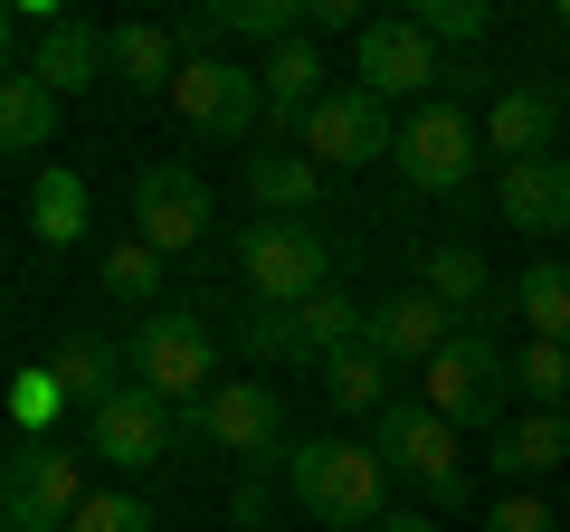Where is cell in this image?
<instances>
[{"mask_svg":"<svg viewBox=\"0 0 570 532\" xmlns=\"http://www.w3.org/2000/svg\"><path fill=\"white\" fill-rule=\"evenodd\" d=\"M285 485H295V504H305L314 523H333V532H381L390 523V466H381V447L314 437V447L285 456Z\"/></svg>","mask_w":570,"mask_h":532,"instance_id":"6da1fadb","label":"cell"},{"mask_svg":"<svg viewBox=\"0 0 570 532\" xmlns=\"http://www.w3.org/2000/svg\"><path fill=\"white\" fill-rule=\"evenodd\" d=\"M134 390H153L163 410H209V390H219V333L200 324V314L163 305L134 324Z\"/></svg>","mask_w":570,"mask_h":532,"instance_id":"7a4b0ae2","label":"cell"},{"mask_svg":"<svg viewBox=\"0 0 570 532\" xmlns=\"http://www.w3.org/2000/svg\"><path fill=\"white\" fill-rule=\"evenodd\" d=\"M238 286H247V305H266V314L314 305V295L333 286L324 228H305V219H257V228H238Z\"/></svg>","mask_w":570,"mask_h":532,"instance_id":"3957f363","label":"cell"},{"mask_svg":"<svg viewBox=\"0 0 570 532\" xmlns=\"http://www.w3.org/2000/svg\"><path fill=\"white\" fill-rule=\"evenodd\" d=\"M86 447H96L105 466H124V475H153L181 447H209V418L200 410H163L153 390H124V400H105V410L86 418Z\"/></svg>","mask_w":570,"mask_h":532,"instance_id":"277c9868","label":"cell"},{"mask_svg":"<svg viewBox=\"0 0 570 532\" xmlns=\"http://www.w3.org/2000/svg\"><path fill=\"white\" fill-rule=\"evenodd\" d=\"M504 390H513V362H504V343L475 333V324L419 371V400L448 418V428H504Z\"/></svg>","mask_w":570,"mask_h":532,"instance_id":"5b68a950","label":"cell"},{"mask_svg":"<svg viewBox=\"0 0 570 532\" xmlns=\"http://www.w3.org/2000/svg\"><path fill=\"white\" fill-rule=\"evenodd\" d=\"M371 447H381V466L409 475L438 513H466V456H456V428L428 410V400H400L390 418H371Z\"/></svg>","mask_w":570,"mask_h":532,"instance_id":"8992f818","label":"cell"},{"mask_svg":"<svg viewBox=\"0 0 570 532\" xmlns=\"http://www.w3.org/2000/svg\"><path fill=\"white\" fill-rule=\"evenodd\" d=\"M400 181L409 190H428V200H456V190L475 181V162H485V124L466 115L456 96H438V105H419V115L400 124Z\"/></svg>","mask_w":570,"mask_h":532,"instance_id":"52a82bcc","label":"cell"},{"mask_svg":"<svg viewBox=\"0 0 570 532\" xmlns=\"http://www.w3.org/2000/svg\"><path fill=\"white\" fill-rule=\"evenodd\" d=\"M295 152H305L314 171H371L400 152V124H390L381 96H362V86H333L324 105H314L305 124H295Z\"/></svg>","mask_w":570,"mask_h":532,"instance_id":"ba28073f","label":"cell"},{"mask_svg":"<svg viewBox=\"0 0 570 532\" xmlns=\"http://www.w3.org/2000/svg\"><path fill=\"white\" fill-rule=\"evenodd\" d=\"M362 333H371V305L352 286H324L295 314H266V305L247 314V352H266V362H314V371H324L333 352H352Z\"/></svg>","mask_w":570,"mask_h":532,"instance_id":"9c48e42d","label":"cell"},{"mask_svg":"<svg viewBox=\"0 0 570 532\" xmlns=\"http://www.w3.org/2000/svg\"><path fill=\"white\" fill-rule=\"evenodd\" d=\"M352 86H362V96H381V105H409V96H428V86H448L438 39H428L409 10L362 20V39H352Z\"/></svg>","mask_w":570,"mask_h":532,"instance_id":"30bf717a","label":"cell"},{"mask_svg":"<svg viewBox=\"0 0 570 532\" xmlns=\"http://www.w3.org/2000/svg\"><path fill=\"white\" fill-rule=\"evenodd\" d=\"M171 115H181L190 134H209V144H247L266 124V86H257V67H238V58H190L181 86H171Z\"/></svg>","mask_w":570,"mask_h":532,"instance_id":"8fae6325","label":"cell"},{"mask_svg":"<svg viewBox=\"0 0 570 532\" xmlns=\"http://www.w3.org/2000/svg\"><path fill=\"white\" fill-rule=\"evenodd\" d=\"M0 513H10V523H39V532H67L86 513V456H67L58 437H20Z\"/></svg>","mask_w":570,"mask_h":532,"instance_id":"7c38bea8","label":"cell"},{"mask_svg":"<svg viewBox=\"0 0 570 532\" xmlns=\"http://www.w3.org/2000/svg\"><path fill=\"white\" fill-rule=\"evenodd\" d=\"M134 238H153L163 257L209 247V181L190 162H142L134 171Z\"/></svg>","mask_w":570,"mask_h":532,"instance_id":"4fadbf2b","label":"cell"},{"mask_svg":"<svg viewBox=\"0 0 570 532\" xmlns=\"http://www.w3.org/2000/svg\"><path fill=\"white\" fill-rule=\"evenodd\" d=\"M200 418H209V447L238 456V466H285V456H295L285 447V400L266 381H219Z\"/></svg>","mask_w":570,"mask_h":532,"instance_id":"5bb4252c","label":"cell"},{"mask_svg":"<svg viewBox=\"0 0 570 532\" xmlns=\"http://www.w3.org/2000/svg\"><path fill=\"white\" fill-rule=\"evenodd\" d=\"M456 333H466V324H456V314L438 305L428 286H400V295H371V333H362V343H371V352H390L400 371H428L438 352L456 343Z\"/></svg>","mask_w":570,"mask_h":532,"instance_id":"9a60e30c","label":"cell"},{"mask_svg":"<svg viewBox=\"0 0 570 532\" xmlns=\"http://www.w3.org/2000/svg\"><path fill=\"white\" fill-rule=\"evenodd\" d=\"M561 124H570V86H494L485 105V152H504V162H532V152L561 144Z\"/></svg>","mask_w":570,"mask_h":532,"instance_id":"2e32d148","label":"cell"},{"mask_svg":"<svg viewBox=\"0 0 570 532\" xmlns=\"http://www.w3.org/2000/svg\"><path fill=\"white\" fill-rule=\"evenodd\" d=\"M494 200H504V228H523V238H570V152L504 162Z\"/></svg>","mask_w":570,"mask_h":532,"instance_id":"e0dca14e","label":"cell"},{"mask_svg":"<svg viewBox=\"0 0 570 532\" xmlns=\"http://www.w3.org/2000/svg\"><path fill=\"white\" fill-rule=\"evenodd\" d=\"M105 58H115V86L134 105H153V96H171V86H181V39H171L163 20H115L105 29Z\"/></svg>","mask_w":570,"mask_h":532,"instance_id":"ac0fdd59","label":"cell"},{"mask_svg":"<svg viewBox=\"0 0 570 532\" xmlns=\"http://www.w3.org/2000/svg\"><path fill=\"white\" fill-rule=\"evenodd\" d=\"M29 77H39L48 96H86V86H115L105 29H96V20H58V29H39V48H29Z\"/></svg>","mask_w":570,"mask_h":532,"instance_id":"d6986e66","label":"cell"},{"mask_svg":"<svg viewBox=\"0 0 570 532\" xmlns=\"http://www.w3.org/2000/svg\"><path fill=\"white\" fill-rule=\"evenodd\" d=\"M48 381H58L67 400H77V410L96 418L105 400H124V390H134V352H124V343H105V333H67V343H58V362H48Z\"/></svg>","mask_w":570,"mask_h":532,"instance_id":"ffe728a7","label":"cell"},{"mask_svg":"<svg viewBox=\"0 0 570 532\" xmlns=\"http://www.w3.org/2000/svg\"><path fill=\"white\" fill-rule=\"evenodd\" d=\"M324 77H333V67H324V48H314V39H285V48H266V58H257V86H266V124H276V134H285V124H305L314 105L333 96Z\"/></svg>","mask_w":570,"mask_h":532,"instance_id":"44dd1931","label":"cell"},{"mask_svg":"<svg viewBox=\"0 0 570 532\" xmlns=\"http://www.w3.org/2000/svg\"><path fill=\"white\" fill-rule=\"evenodd\" d=\"M419 286L438 295V305H448L456 324L494 314V266H485V247H466V238H438V247H419Z\"/></svg>","mask_w":570,"mask_h":532,"instance_id":"7402d4cb","label":"cell"},{"mask_svg":"<svg viewBox=\"0 0 570 532\" xmlns=\"http://www.w3.org/2000/svg\"><path fill=\"white\" fill-rule=\"evenodd\" d=\"M561 456H570V410H523L494 428V475L504 485H542Z\"/></svg>","mask_w":570,"mask_h":532,"instance_id":"603a6c76","label":"cell"},{"mask_svg":"<svg viewBox=\"0 0 570 532\" xmlns=\"http://www.w3.org/2000/svg\"><path fill=\"white\" fill-rule=\"evenodd\" d=\"M390 381H400V362L371 352V343H352V352H333V362H324V400L343 418H390V410H400V390H390Z\"/></svg>","mask_w":570,"mask_h":532,"instance_id":"cb8c5ba5","label":"cell"},{"mask_svg":"<svg viewBox=\"0 0 570 532\" xmlns=\"http://www.w3.org/2000/svg\"><path fill=\"white\" fill-rule=\"evenodd\" d=\"M247 200H257V219H314L324 209V171L305 152H247Z\"/></svg>","mask_w":570,"mask_h":532,"instance_id":"d4e9b609","label":"cell"},{"mask_svg":"<svg viewBox=\"0 0 570 532\" xmlns=\"http://www.w3.org/2000/svg\"><path fill=\"white\" fill-rule=\"evenodd\" d=\"M58 105L67 96H48L29 67H10V77H0V152H48L58 144Z\"/></svg>","mask_w":570,"mask_h":532,"instance_id":"484cf974","label":"cell"},{"mask_svg":"<svg viewBox=\"0 0 570 532\" xmlns=\"http://www.w3.org/2000/svg\"><path fill=\"white\" fill-rule=\"evenodd\" d=\"M504 305L523 314L532 343H561V352H570V266H523Z\"/></svg>","mask_w":570,"mask_h":532,"instance_id":"4316f807","label":"cell"},{"mask_svg":"<svg viewBox=\"0 0 570 532\" xmlns=\"http://www.w3.org/2000/svg\"><path fill=\"white\" fill-rule=\"evenodd\" d=\"M29 228H39V247H77L86 238V181L67 162H48L39 181H29Z\"/></svg>","mask_w":570,"mask_h":532,"instance_id":"83f0119b","label":"cell"},{"mask_svg":"<svg viewBox=\"0 0 570 532\" xmlns=\"http://www.w3.org/2000/svg\"><path fill=\"white\" fill-rule=\"evenodd\" d=\"M163 266H171V257H163L153 238H115V247H105V295L163 314Z\"/></svg>","mask_w":570,"mask_h":532,"instance_id":"f1b7e54d","label":"cell"},{"mask_svg":"<svg viewBox=\"0 0 570 532\" xmlns=\"http://www.w3.org/2000/svg\"><path fill=\"white\" fill-rule=\"evenodd\" d=\"M513 390H523L532 410H570V352L561 343H523L513 352Z\"/></svg>","mask_w":570,"mask_h":532,"instance_id":"f546056e","label":"cell"},{"mask_svg":"<svg viewBox=\"0 0 570 532\" xmlns=\"http://www.w3.org/2000/svg\"><path fill=\"white\" fill-rule=\"evenodd\" d=\"M409 20H419L438 48H448V39H456V48H475V39L494 29V10H485V0H409Z\"/></svg>","mask_w":570,"mask_h":532,"instance_id":"4dcf8cb0","label":"cell"},{"mask_svg":"<svg viewBox=\"0 0 570 532\" xmlns=\"http://www.w3.org/2000/svg\"><path fill=\"white\" fill-rule=\"evenodd\" d=\"M67 532H153V504L142 494H86V513Z\"/></svg>","mask_w":570,"mask_h":532,"instance_id":"1f68e13d","label":"cell"},{"mask_svg":"<svg viewBox=\"0 0 570 532\" xmlns=\"http://www.w3.org/2000/svg\"><path fill=\"white\" fill-rule=\"evenodd\" d=\"M485 532H561V523H551V504L532 485H504V504L485 513Z\"/></svg>","mask_w":570,"mask_h":532,"instance_id":"d6a6232c","label":"cell"},{"mask_svg":"<svg viewBox=\"0 0 570 532\" xmlns=\"http://www.w3.org/2000/svg\"><path fill=\"white\" fill-rule=\"evenodd\" d=\"M48 410H67V390L48 371H20V428H48Z\"/></svg>","mask_w":570,"mask_h":532,"instance_id":"836d02e7","label":"cell"},{"mask_svg":"<svg viewBox=\"0 0 570 532\" xmlns=\"http://www.w3.org/2000/svg\"><path fill=\"white\" fill-rule=\"evenodd\" d=\"M381 532H438V513H390Z\"/></svg>","mask_w":570,"mask_h":532,"instance_id":"e575fe53","label":"cell"},{"mask_svg":"<svg viewBox=\"0 0 570 532\" xmlns=\"http://www.w3.org/2000/svg\"><path fill=\"white\" fill-rule=\"evenodd\" d=\"M561 39H570V0H561Z\"/></svg>","mask_w":570,"mask_h":532,"instance_id":"d590c367","label":"cell"},{"mask_svg":"<svg viewBox=\"0 0 570 532\" xmlns=\"http://www.w3.org/2000/svg\"><path fill=\"white\" fill-rule=\"evenodd\" d=\"M10 532H39V523H10Z\"/></svg>","mask_w":570,"mask_h":532,"instance_id":"8d00e7d4","label":"cell"}]
</instances>
